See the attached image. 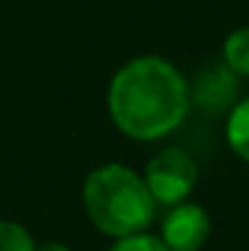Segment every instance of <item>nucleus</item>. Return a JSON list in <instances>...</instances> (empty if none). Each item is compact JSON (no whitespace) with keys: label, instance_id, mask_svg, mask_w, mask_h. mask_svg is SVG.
<instances>
[{"label":"nucleus","instance_id":"nucleus-6","mask_svg":"<svg viewBox=\"0 0 249 251\" xmlns=\"http://www.w3.org/2000/svg\"><path fill=\"white\" fill-rule=\"evenodd\" d=\"M228 147L239 155L244 163H249V97L239 99L228 112V126H225Z\"/></svg>","mask_w":249,"mask_h":251},{"label":"nucleus","instance_id":"nucleus-8","mask_svg":"<svg viewBox=\"0 0 249 251\" xmlns=\"http://www.w3.org/2000/svg\"><path fill=\"white\" fill-rule=\"evenodd\" d=\"M0 251H35V241L25 225L0 219Z\"/></svg>","mask_w":249,"mask_h":251},{"label":"nucleus","instance_id":"nucleus-7","mask_svg":"<svg viewBox=\"0 0 249 251\" xmlns=\"http://www.w3.org/2000/svg\"><path fill=\"white\" fill-rule=\"evenodd\" d=\"M222 64L233 75L249 77V25L233 29L222 40Z\"/></svg>","mask_w":249,"mask_h":251},{"label":"nucleus","instance_id":"nucleus-1","mask_svg":"<svg viewBox=\"0 0 249 251\" xmlns=\"http://www.w3.org/2000/svg\"><path fill=\"white\" fill-rule=\"evenodd\" d=\"M108 112L123 136L158 142L185 123L191 112V86L169 59L142 53L112 75Z\"/></svg>","mask_w":249,"mask_h":251},{"label":"nucleus","instance_id":"nucleus-9","mask_svg":"<svg viewBox=\"0 0 249 251\" xmlns=\"http://www.w3.org/2000/svg\"><path fill=\"white\" fill-rule=\"evenodd\" d=\"M110 251H169L166 243L153 232H134L126 238H115V243L110 246Z\"/></svg>","mask_w":249,"mask_h":251},{"label":"nucleus","instance_id":"nucleus-3","mask_svg":"<svg viewBox=\"0 0 249 251\" xmlns=\"http://www.w3.org/2000/svg\"><path fill=\"white\" fill-rule=\"evenodd\" d=\"M147 190L158 206H177L191 198L195 182H198V163L185 147H161L142 171Z\"/></svg>","mask_w":249,"mask_h":251},{"label":"nucleus","instance_id":"nucleus-10","mask_svg":"<svg viewBox=\"0 0 249 251\" xmlns=\"http://www.w3.org/2000/svg\"><path fill=\"white\" fill-rule=\"evenodd\" d=\"M35 251H73V249L62 241H43V243H35Z\"/></svg>","mask_w":249,"mask_h":251},{"label":"nucleus","instance_id":"nucleus-5","mask_svg":"<svg viewBox=\"0 0 249 251\" xmlns=\"http://www.w3.org/2000/svg\"><path fill=\"white\" fill-rule=\"evenodd\" d=\"M236 77L239 75H233L225 64L209 70L206 75H201L198 86H195V101L204 110H212V112H222L228 107H233L236 104V88H239Z\"/></svg>","mask_w":249,"mask_h":251},{"label":"nucleus","instance_id":"nucleus-2","mask_svg":"<svg viewBox=\"0 0 249 251\" xmlns=\"http://www.w3.org/2000/svg\"><path fill=\"white\" fill-rule=\"evenodd\" d=\"M81 198L88 222L112 241L145 232L158 208L142 174L123 163H102L88 171Z\"/></svg>","mask_w":249,"mask_h":251},{"label":"nucleus","instance_id":"nucleus-4","mask_svg":"<svg viewBox=\"0 0 249 251\" xmlns=\"http://www.w3.org/2000/svg\"><path fill=\"white\" fill-rule=\"evenodd\" d=\"M212 219L198 203H177L166 211L161 222V241L169 251H201L209 241Z\"/></svg>","mask_w":249,"mask_h":251}]
</instances>
